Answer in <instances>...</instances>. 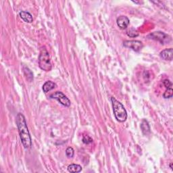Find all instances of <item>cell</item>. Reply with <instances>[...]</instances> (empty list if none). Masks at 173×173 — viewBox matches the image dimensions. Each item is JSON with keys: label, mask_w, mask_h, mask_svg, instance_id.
I'll return each instance as SVG.
<instances>
[{"label": "cell", "mask_w": 173, "mask_h": 173, "mask_svg": "<svg viewBox=\"0 0 173 173\" xmlns=\"http://www.w3.org/2000/svg\"><path fill=\"white\" fill-rule=\"evenodd\" d=\"M16 122L18 127L20 138L22 145L25 149H30L32 146L30 135L27 127L25 118L21 113H18L16 116Z\"/></svg>", "instance_id": "6da1fadb"}, {"label": "cell", "mask_w": 173, "mask_h": 173, "mask_svg": "<svg viewBox=\"0 0 173 173\" xmlns=\"http://www.w3.org/2000/svg\"><path fill=\"white\" fill-rule=\"evenodd\" d=\"M148 38L155 41H158L160 42L161 44L165 45L168 44L171 41V37L168 34H166L161 31H155V32L150 33L147 36Z\"/></svg>", "instance_id": "277c9868"}, {"label": "cell", "mask_w": 173, "mask_h": 173, "mask_svg": "<svg viewBox=\"0 0 173 173\" xmlns=\"http://www.w3.org/2000/svg\"><path fill=\"white\" fill-rule=\"evenodd\" d=\"M127 34L129 37L134 38V37H138V35H139V33H138V31H137V29H134V28H131L127 31Z\"/></svg>", "instance_id": "4fadbf2b"}, {"label": "cell", "mask_w": 173, "mask_h": 173, "mask_svg": "<svg viewBox=\"0 0 173 173\" xmlns=\"http://www.w3.org/2000/svg\"><path fill=\"white\" fill-rule=\"evenodd\" d=\"M170 167H171V168L172 169V170H173V168H172V163H171V164H170Z\"/></svg>", "instance_id": "ac0fdd59"}, {"label": "cell", "mask_w": 173, "mask_h": 173, "mask_svg": "<svg viewBox=\"0 0 173 173\" xmlns=\"http://www.w3.org/2000/svg\"><path fill=\"white\" fill-rule=\"evenodd\" d=\"M141 129L144 135H147L150 133V127L146 120H143L142 123L141 124Z\"/></svg>", "instance_id": "8fae6325"}, {"label": "cell", "mask_w": 173, "mask_h": 173, "mask_svg": "<svg viewBox=\"0 0 173 173\" xmlns=\"http://www.w3.org/2000/svg\"><path fill=\"white\" fill-rule=\"evenodd\" d=\"M38 62H39V68L41 70L46 72H49L52 69V64L51 62L50 54L45 47L41 49L40 51Z\"/></svg>", "instance_id": "3957f363"}, {"label": "cell", "mask_w": 173, "mask_h": 173, "mask_svg": "<svg viewBox=\"0 0 173 173\" xmlns=\"http://www.w3.org/2000/svg\"><path fill=\"white\" fill-rule=\"evenodd\" d=\"M172 96H173V89L172 88L167 89L166 91L164 93V94H163L164 98L169 99V98H171Z\"/></svg>", "instance_id": "5bb4252c"}, {"label": "cell", "mask_w": 173, "mask_h": 173, "mask_svg": "<svg viewBox=\"0 0 173 173\" xmlns=\"http://www.w3.org/2000/svg\"><path fill=\"white\" fill-rule=\"evenodd\" d=\"M66 156L69 158H73L74 155V151L73 150V148L71 147H68L66 149Z\"/></svg>", "instance_id": "9a60e30c"}, {"label": "cell", "mask_w": 173, "mask_h": 173, "mask_svg": "<svg viewBox=\"0 0 173 173\" xmlns=\"http://www.w3.org/2000/svg\"><path fill=\"white\" fill-rule=\"evenodd\" d=\"M50 98L51 99H56L57 101L61 103L62 105H63L64 106L66 107H70V101L66 96L61 91H56L52 94L50 95Z\"/></svg>", "instance_id": "5b68a950"}, {"label": "cell", "mask_w": 173, "mask_h": 173, "mask_svg": "<svg viewBox=\"0 0 173 173\" xmlns=\"http://www.w3.org/2000/svg\"><path fill=\"white\" fill-rule=\"evenodd\" d=\"M116 23L119 29L124 30L126 29L130 23V20L128 17L125 16H120L116 20Z\"/></svg>", "instance_id": "52a82bcc"}, {"label": "cell", "mask_w": 173, "mask_h": 173, "mask_svg": "<svg viewBox=\"0 0 173 173\" xmlns=\"http://www.w3.org/2000/svg\"><path fill=\"white\" fill-rule=\"evenodd\" d=\"M163 84L165 86V87L167 89L172 88V83L170 80H168V79H165V80H164L163 81Z\"/></svg>", "instance_id": "e0dca14e"}, {"label": "cell", "mask_w": 173, "mask_h": 173, "mask_svg": "<svg viewBox=\"0 0 173 173\" xmlns=\"http://www.w3.org/2000/svg\"><path fill=\"white\" fill-rule=\"evenodd\" d=\"M110 100L112 102L114 115L116 120L119 123L125 122L127 119V112L124 106L113 97H112Z\"/></svg>", "instance_id": "7a4b0ae2"}, {"label": "cell", "mask_w": 173, "mask_h": 173, "mask_svg": "<svg viewBox=\"0 0 173 173\" xmlns=\"http://www.w3.org/2000/svg\"><path fill=\"white\" fill-rule=\"evenodd\" d=\"M160 57L164 60L171 61L173 58V50L172 48L165 49L162 50L160 54Z\"/></svg>", "instance_id": "ba28073f"}, {"label": "cell", "mask_w": 173, "mask_h": 173, "mask_svg": "<svg viewBox=\"0 0 173 173\" xmlns=\"http://www.w3.org/2000/svg\"><path fill=\"white\" fill-rule=\"evenodd\" d=\"M68 171L70 172H80L82 171V167L78 164H72L68 166Z\"/></svg>", "instance_id": "7c38bea8"}, {"label": "cell", "mask_w": 173, "mask_h": 173, "mask_svg": "<svg viewBox=\"0 0 173 173\" xmlns=\"http://www.w3.org/2000/svg\"><path fill=\"white\" fill-rule=\"evenodd\" d=\"M19 16L25 22L32 23L33 22V16L29 12L20 11L19 12Z\"/></svg>", "instance_id": "9c48e42d"}, {"label": "cell", "mask_w": 173, "mask_h": 173, "mask_svg": "<svg viewBox=\"0 0 173 173\" xmlns=\"http://www.w3.org/2000/svg\"><path fill=\"white\" fill-rule=\"evenodd\" d=\"M123 46L133 50L135 51H139L143 47V44L140 41L137 40H128L124 41Z\"/></svg>", "instance_id": "8992f818"}, {"label": "cell", "mask_w": 173, "mask_h": 173, "mask_svg": "<svg viewBox=\"0 0 173 173\" xmlns=\"http://www.w3.org/2000/svg\"><path fill=\"white\" fill-rule=\"evenodd\" d=\"M56 84L52 81H46L43 85V91L45 93H47L51 91V90L54 89L55 87H56Z\"/></svg>", "instance_id": "30bf717a"}, {"label": "cell", "mask_w": 173, "mask_h": 173, "mask_svg": "<svg viewBox=\"0 0 173 173\" xmlns=\"http://www.w3.org/2000/svg\"><path fill=\"white\" fill-rule=\"evenodd\" d=\"M82 142L85 144H89L93 142V139L89 135H84L83 137H82Z\"/></svg>", "instance_id": "2e32d148"}]
</instances>
